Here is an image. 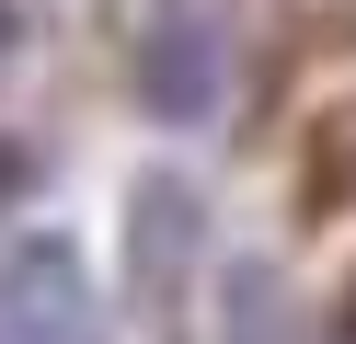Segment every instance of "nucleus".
Returning a JSON list of instances; mask_svg holds the SVG:
<instances>
[{
    "mask_svg": "<svg viewBox=\"0 0 356 344\" xmlns=\"http://www.w3.org/2000/svg\"><path fill=\"white\" fill-rule=\"evenodd\" d=\"M0 344H92V310H81V275L58 252L0 275Z\"/></svg>",
    "mask_w": 356,
    "mask_h": 344,
    "instance_id": "obj_1",
    "label": "nucleus"
}]
</instances>
